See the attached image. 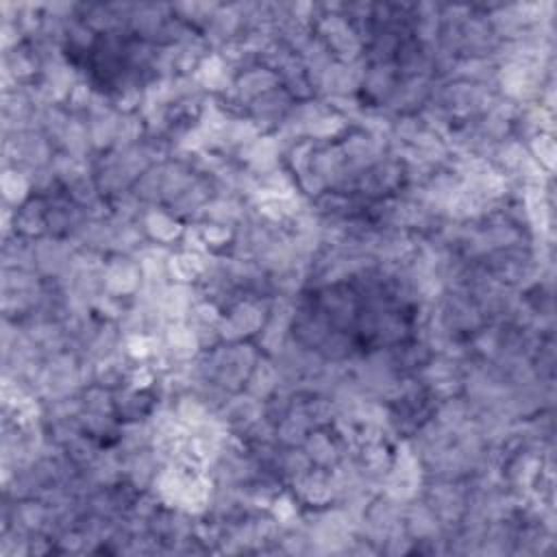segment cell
I'll list each match as a JSON object with an SVG mask.
<instances>
[{"label":"cell","instance_id":"obj_1","mask_svg":"<svg viewBox=\"0 0 557 557\" xmlns=\"http://www.w3.org/2000/svg\"><path fill=\"white\" fill-rule=\"evenodd\" d=\"M405 302L374 281H350L322 289L300 320L315 344L331 333L326 348L368 350L387 344L405 329Z\"/></svg>","mask_w":557,"mask_h":557}]
</instances>
